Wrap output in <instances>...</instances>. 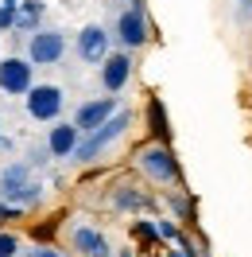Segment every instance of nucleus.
<instances>
[{"label": "nucleus", "instance_id": "1", "mask_svg": "<svg viewBox=\"0 0 252 257\" xmlns=\"http://www.w3.org/2000/svg\"><path fill=\"white\" fill-rule=\"evenodd\" d=\"M128 125H132V109L120 105V109L112 113L101 128H94V133H86V137H82L70 160H74V164H94V160H101V156H105V152H109V148L128 133Z\"/></svg>", "mask_w": 252, "mask_h": 257}, {"label": "nucleus", "instance_id": "2", "mask_svg": "<svg viewBox=\"0 0 252 257\" xmlns=\"http://www.w3.org/2000/svg\"><path fill=\"white\" fill-rule=\"evenodd\" d=\"M136 172H140L144 179L159 183V187H174L178 176H182L171 145H144L140 152H136Z\"/></svg>", "mask_w": 252, "mask_h": 257}, {"label": "nucleus", "instance_id": "3", "mask_svg": "<svg viewBox=\"0 0 252 257\" xmlns=\"http://www.w3.org/2000/svg\"><path fill=\"white\" fill-rule=\"evenodd\" d=\"M24 109H28V117L32 121H47V125H54L58 117H62L66 109V94L62 86H50V82H43V86H32L28 94H24Z\"/></svg>", "mask_w": 252, "mask_h": 257}, {"label": "nucleus", "instance_id": "4", "mask_svg": "<svg viewBox=\"0 0 252 257\" xmlns=\"http://www.w3.org/2000/svg\"><path fill=\"white\" fill-rule=\"evenodd\" d=\"M28 59L35 66H58L66 59V32L54 28H39L28 35Z\"/></svg>", "mask_w": 252, "mask_h": 257}, {"label": "nucleus", "instance_id": "5", "mask_svg": "<svg viewBox=\"0 0 252 257\" xmlns=\"http://www.w3.org/2000/svg\"><path fill=\"white\" fill-rule=\"evenodd\" d=\"M32 86H35V63L32 59H20V55L0 59V94L24 97Z\"/></svg>", "mask_w": 252, "mask_h": 257}, {"label": "nucleus", "instance_id": "6", "mask_svg": "<svg viewBox=\"0 0 252 257\" xmlns=\"http://www.w3.org/2000/svg\"><path fill=\"white\" fill-rule=\"evenodd\" d=\"M116 43L124 51H136L148 43V16H144V0H132V8H124L116 16Z\"/></svg>", "mask_w": 252, "mask_h": 257}, {"label": "nucleus", "instance_id": "7", "mask_svg": "<svg viewBox=\"0 0 252 257\" xmlns=\"http://www.w3.org/2000/svg\"><path fill=\"white\" fill-rule=\"evenodd\" d=\"M109 47H112V35L101 28V24H86L74 39V51H78L82 63H105L109 59Z\"/></svg>", "mask_w": 252, "mask_h": 257}, {"label": "nucleus", "instance_id": "8", "mask_svg": "<svg viewBox=\"0 0 252 257\" xmlns=\"http://www.w3.org/2000/svg\"><path fill=\"white\" fill-rule=\"evenodd\" d=\"M116 109H120V101H116L112 94H109V97H94V101H82L78 109H74V128H78L82 137H86V133L101 128Z\"/></svg>", "mask_w": 252, "mask_h": 257}, {"label": "nucleus", "instance_id": "9", "mask_svg": "<svg viewBox=\"0 0 252 257\" xmlns=\"http://www.w3.org/2000/svg\"><path fill=\"white\" fill-rule=\"evenodd\" d=\"M70 249L82 253V257H112L109 238H105L97 226H90V222H74L70 226Z\"/></svg>", "mask_w": 252, "mask_h": 257}, {"label": "nucleus", "instance_id": "10", "mask_svg": "<svg viewBox=\"0 0 252 257\" xmlns=\"http://www.w3.org/2000/svg\"><path fill=\"white\" fill-rule=\"evenodd\" d=\"M132 78V55L128 51H109V59L101 63V86L105 94H120Z\"/></svg>", "mask_w": 252, "mask_h": 257}, {"label": "nucleus", "instance_id": "11", "mask_svg": "<svg viewBox=\"0 0 252 257\" xmlns=\"http://www.w3.org/2000/svg\"><path fill=\"white\" fill-rule=\"evenodd\" d=\"M82 133L74 128V121H54V125L47 128V148L54 160H70L74 156V148H78Z\"/></svg>", "mask_w": 252, "mask_h": 257}, {"label": "nucleus", "instance_id": "12", "mask_svg": "<svg viewBox=\"0 0 252 257\" xmlns=\"http://www.w3.org/2000/svg\"><path fill=\"white\" fill-rule=\"evenodd\" d=\"M32 183V164H24V160H16V164H8V168H0V199L12 207L16 203V195L24 191Z\"/></svg>", "mask_w": 252, "mask_h": 257}, {"label": "nucleus", "instance_id": "13", "mask_svg": "<svg viewBox=\"0 0 252 257\" xmlns=\"http://www.w3.org/2000/svg\"><path fill=\"white\" fill-rule=\"evenodd\" d=\"M112 210H124V214H136V210H148L152 207V199H148V191H140L136 183H116L109 195Z\"/></svg>", "mask_w": 252, "mask_h": 257}, {"label": "nucleus", "instance_id": "14", "mask_svg": "<svg viewBox=\"0 0 252 257\" xmlns=\"http://www.w3.org/2000/svg\"><path fill=\"white\" fill-rule=\"evenodd\" d=\"M148 128H152L156 145H167V141H171V125H167V113H163V101H159V97H148Z\"/></svg>", "mask_w": 252, "mask_h": 257}, {"label": "nucleus", "instance_id": "15", "mask_svg": "<svg viewBox=\"0 0 252 257\" xmlns=\"http://www.w3.org/2000/svg\"><path fill=\"white\" fill-rule=\"evenodd\" d=\"M39 20H43V0H20V12H16V28L12 32H39Z\"/></svg>", "mask_w": 252, "mask_h": 257}, {"label": "nucleus", "instance_id": "16", "mask_svg": "<svg viewBox=\"0 0 252 257\" xmlns=\"http://www.w3.org/2000/svg\"><path fill=\"white\" fill-rule=\"evenodd\" d=\"M16 12H20V0H0V32L16 28Z\"/></svg>", "mask_w": 252, "mask_h": 257}, {"label": "nucleus", "instance_id": "17", "mask_svg": "<svg viewBox=\"0 0 252 257\" xmlns=\"http://www.w3.org/2000/svg\"><path fill=\"white\" fill-rule=\"evenodd\" d=\"M167 207H171L178 218H186V222H190V199L182 191H167Z\"/></svg>", "mask_w": 252, "mask_h": 257}, {"label": "nucleus", "instance_id": "18", "mask_svg": "<svg viewBox=\"0 0 252 257\" xmlns=\"http://www.w3.org/2000/svg\"><path fill=\"white\" fill-rule=\"evenodd\" d=\"M132 234L152 245V241H159V226H156V222H136V226H132Z\"/></svg>", "mask_w": 252, "mask_h": 257}, {"label": "nucleus", "instance_id": "19", "mask_svg": "<svg viewBox=\"0 0 252 257\" xmlns=\"http://www.w3.org/2000/svg\"><path fill=\"white\" fill-rule=\"evenodd\" d=\"M0 257H20V238L0 230Z\"/></svg>", "mask_w": 252, "mask_h": 257}, {"label": "nucleus", "instance_id": "20", "mask_svg": "<svg viewBox=\"0 0 252 257\" xmlns=\"http://www.w3.org/2000/svg\"><path fill=\"white\" fill-rule=\"evenodd\" d=\"M159 238H163V241H178V238H182V234H178V226H174L171 222V218H159Z\"/></svg>", "mask_w": 252, "mask_h": 257}, {"label": "nucleus", "instance_id": "21", "mask_svg": "<svg viewBox=\"0 0 252 257\" xmlns=\"http://www.w3.org/2000/svg\"><path fill=\"white\" fill-rule=\"evenodd\" d=\"M233 16L240 20V24H248L252 20V0H233Z\"/></svg>", "mask_w": 252, "mask_h": 257}, {"label": "nucleus", "instance_id": "22", "mask_svg": "<svg viewBox=\"0 0 252 257\" xmlns=\"http://www.w3.org/2000/svg\"><path fill=\"white\" fill-rule=\"evenodd\" d=\"M28 257H66V253H58L54 245H32V249H28Z\"/></svg>", "mask_w": 252, "mask_h": 257}, {"label": "nucleus", "instance_id": "23", "mask_svg": "<svg viewBox=\"0 0 252 257\" xmlns=\"http://www.w3.org/2000/svg\"><path fill=\"white\" fill-rule=\"evenodd\" d=\"M120 257H136V253H132V249H120Z\"/></svg>", "mask_w": 252, "mask_h": 257}, {"label": "nucleus", "instance_id": "24", "mask_svg": "<svg viewBox=\"0 0 252 257\" xmlns=\"http://www.w3.org/2000/svg\"><path fill=\"white\" fill-rule=\"evenodd\" d=\"M4 141H8V137H4V128H0V145H4Z\"/></svg>", "mask_w": 252, "mask_h": 257}, {"label": "nucleus", "instance_id": "25", "mask_svg": "<svg viewBox=\"0 0 252 257\" xmlns=\"http://www.w3.org/2000/svg\"><path fill=\"white\" fill-rule=\"evenodd\" d=\"M163 257H182V253H163Z\"/></svg>", "mask_w": 252, "mask_h": 257}]
</instances>
